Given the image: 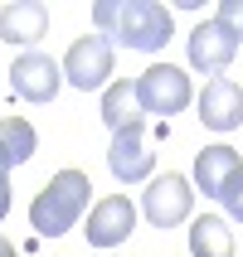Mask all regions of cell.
I'll return each mask as SVG.
<instances>
[{
	"label": "cell",
	"instance_id": "cell-1",
	"mask_svg": "<svg viewBox=\"0 0 243 257\" xmlns=\"http://www.w3.org/2000/svg\"><path fill=\"white\" fill-rule=\"evenodd\" d=\"M93 25L98 34L127 44V49H141V54H156L166 49L175 34V15L156 0H98L93 5Z\"/></svg>",
	"mask_w": 243,
	"mask_h": 257
},
{
	"label": "cell",
	"instance_id": "cell-2",
	"mask_svg": "<svg viewBox=\"0 0 243 257\" xmlns=\"http://www.w3.org/2000/svg\"><path fill=\"white\" fill-rule=\"evenodd\" d=\"M88 194H93V185H88L83 170H58L49 185H44V194H34V204H29V223H34V233L39 238H63V233L83 218L88 209Z\"/></svg>",
	"mask_w": 243,
	"mask_h": 257
},
{
	"label": "cell",
	"instance_id": "cell-3",
	"mask_svg": "<svg viewBox=\"0 0 243 257\" xmlns=\"http://www.w3.org/2000/svg\"><path fill=\"white\" fill-rule=\"evenodd\" d=\"M190 78L171 63H151V68L136 78V102H141L146 116H175L190 107Z\"/></svg>",
	"mask_w": 243,
	"mask_h": 257
},
{
	"label": "cell",
	"instance_id": "cell-4",
	"mask_svg": "<svg viewBox=\"0 0 243 257\" xmlns=\"http://www.w3.org/2000/svg\"><path fill=\"white\" fill-rule=\"evenodd\" d=\"M63 78H68L73 87H83V92L107 87V78H112V39H107V34L73 39V49L63 54Z\"/></svg>",
	"mask_w": 243,
	"mask_h": 257
},
{
	"label": "cell",
	"instance_id": "cell-5",
	"mask_svg": "<svg viewBox=\"0 0 243 257\" xmlns=\"http://www.w3.org/2000/svg\"><path fill=\"white\" fill-rule=\"evenodd\" d=\"M190 204H195V194H190L185 175H156L151 189L141 194V214L151 228H175L190 218Z\"/></svg>",
	"mask_w": 243,
	"mask_h": 257
},
{
	"label": "cell",
	"instance_id": "cell-6",
	"mask_svg": "<svg viewBox=\"0 0 243 257\" xmlns=\"http://www.w3.org/2000/svg\"><path fill=\"white\" fill-rule=\"evenodd\" d=\"M233 58H238V34L219 15L214 20H200L195 34H190V63L200 73H209V78H224V68H229Z\"/></svg>",
	"mask_w": 243,
	"mask_h": 257
},
{
	"label": "cell",
	"instance_id": "cell-7",
	"mask_svg": "<svg viewBox=\"0 0 243 257\" xmlns=\"http://www.w3.org/2000/svg\"><path fill=\"white\" fill-rule=\"evenodd\" d=\"M156 165L151 146H146V121H127L122 131H112V151H107V170L122 180V185H136L146 180Z\"/></svg>",
	"mask_w": 243,
	"mask_h": 257
},
{
	"label": "cell",
	"instance_id": "cell-8",
	"mask_svg": "<svg viewBox=\"0 0 243 257\" xmlns=\"http://www.w3.org/2000/svg\"><path fill=\"white\" fill-rule=\"evenodd\" d=\"M58 83H63V68H58L49 54H20L10 63V92L25 102H54L58 97Z\"/></svg>",
	"mask_w": 243,
	"mask_h": 257
},
{
	"label": "cell",
	"instance_id": "cell-9",
	"mask_svg": "<svg viewBox=\"0 0 243 257\" xmlns=\"http://www.w3.org/2000/svg\"><path fill=\"white\" fill-rule=\"evenodd\" d=\"M131 228H136V209H131L127 194H107V199H98L93 214H88V243H93V247L127 243Z\"/></svg>",
	"mask_w": 243,
	"mask_h": 257
},
{
	"label": "cell",
	"instance_id": "cell-10",
	"mask_svg": "<svg viewBox=\"0 0 243 257\" xmlns=\"http://www.w3.org/2000/svg\"><path fill=\"white\" fill-rule=\"evenodd\" d=\"M200 121L209 131H233L243 126V87L233 78H209L200 97Z\"/></svg>",
	"mask_w": 243,
	"mask_h": 257
},
{
	"label": "cell",
	"instance_id": "cell-11",
	"mask_svg": "<svg viewBox=\"0 0 243 257\" xmlns=\"http://www.w3.org/2000/svg\"><path fill=\"white\" fill-rule=\"evenodd\" d=\"M44 29H49V10H44L39 0H10L5 10H0V39L5 44H39Z\"/></svg>",
	"mask_w": 243,
	"mask_h": 257
},
{
	"label": "cell",
	"instance_id": "cell-12",
	"mask_svg": "<svg viewBox=\"0 0 243 257\" xmlns=\"http://www.w3.org/2000/svg\"><path fill=\"white\" fill-rule=\"evenodd\" d=\"M243 160L233 146H204L200 156H195V185L204 189V199H219L224 185H229V175L238 170Z\"/></svg>",
	"mask_w": 243,
	"mask_h": 257
},
{
	"label": "cell",
	"instance_id": "cell-13",
	"mask_svg": "<svg viewBox=\"0 0 243 257\" xmlns=\"http://www.w3.org/2000/svg\"><path fill=\"white\" fill-rule=\"evenodd\" d=\"M34 146H39V136H34V126H29L25 116H0V170L5 175L15 165H25L34 156Z\"/></svg>",
	"mask_w": 243,
	"mask_h": 257
},
{
	"label": "cell",
	"instance_id": "cell-14",
	"mask_svg": "<svg viewBox=\"0 0 243 257\" xmlns=\"http://www.w3.org/2000/svg\"><path fill=\"white\" fill-rule=\"evenodd\" d=\"M190 252H195V257H233V233H229V223L214 218V214L195 218V223H190Z\"/></svg>",
	"mask_w": 243,
	"mask_h": 257
},
{
	"label": "cell",
	"instance_id": "cell-15",
	"mask_svg": "<svg viewBox=\"0 0 243 257\" xmlns=\"http://www.w3.org/2000/svg\"><path fill=\"white\" fill-rule=\"evenodd\" d=\"M102 121H107L112 131H122L127 121H141V102H136V78L107 83V92H102Z\"/></svg>",
	"mask_w": 243,
	"mask_h": 257
},
{
	"label": "cell",
	"instance_id": "cell-16",
	"mask_svg": "<svg viewBox=\"0 0 243 257\" xmlns=\"http://www.w3.org/2000/svg\"><path fill=\"white\" fill-rule=\"evenodd\" d=\"M219 204H224V214H229L233 223H243V165H238V170L229 175V185H224Z\"/></svg>",
	"mask_w": 243,
	"mask_h": 257
},
{
	"label": "cell",
	"instance_id": "cell-17",
	"mask_svg": "<svg viewBox=\"0 0 243 257\" xmlns=\"http://www.w3.org/2000/svg\"><path fill=\"white\" fill-rule=\"evenodd\" d=\"M219 20L243 39V0H224V5H219Z\"/></svg>",
	"mask_w": 243,
	"mask_h": 257
},
{
	"label": "cell",
	"instance_id": "cell-18",
	"mask_svg": "<svg viewBox=\"0 0 243 257\" xmlns=\"http://www.w3.org/2000/svg\"><path fill=\"white\" fill-rule=\"evenodd\" d=\"M5 214H10V175L0 170V223H5Z\"/></svg>",
	"mask_w": 243,
	"mask_h": 257
},
{
	"label": "cell",
	"instance_id": "cell-19",
	"mask_svg": "<svg viewBox=\"0 0 243 257\" xmlns=\"http://www.w3.org/2000/svg\"><path fill=\"white\" fill-rule=\"evenodd\" d=\"M0 257H20V252H15V243H10V238H0Z\"/></svg>",
	"mask_w": 243,
	"mask_h": 257
}]
</instances>
